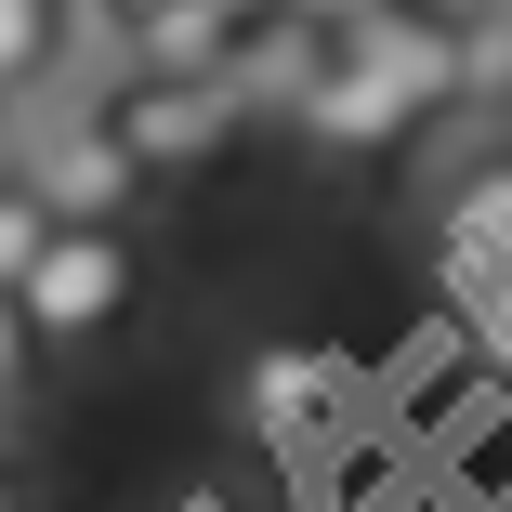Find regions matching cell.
<instances>
[{"instance_id":"1","label":"cell","mask_w":512,"mask_h":512,"mask_svg":"<svg viewBox=\"0 0 512 512\" xmlns=\"http://www.w3.org/2000/svg\"><path fill=\"white\" fill-rule=\"evenodd\" d=\"M14 302H27L40 355H106V342L132 329V302H145L132 224H66V211H53V237H40V263L14 276Z\"/></svg>"},{"instance_id":"2","label":"cell","mask_w":512,"mask_h":512,"mask_svg":"<svg viewBox=\"0 0 512 512\" xmlns=\"http://www.w3.org/2000/svg\"><path fill=\"white\" fill-rule=\"evenodd\" d=\"M106 119H119V145L145 158V184H158V171H197V158L237 132V92H224V79H119Z\"/></svg>"},{"instance_id":"4","label":"cell","mask_w":512,"mask_h":512,"mask_svg":"<svg viewBox=\"0 0 512 512\" xmlns=\"http://www.w3.org/2000/svg\"><path fill=\"white\" fill-rule=\"evenodd\" d=\"M40 237H53V197H40L14 158H0V289H14V276L40 263Z\"/></svg>"},{"instance_id":"7","label":"cell","mask_w":512,"mask_h":512,"mask_svg":"<svg viewBox=\"0 0 512 512\" xmlns=\"http://www.w3.org/2000/svg\"><path fill=\"white\" fill-rule=\"evenodd\" d=\"M316 14H381V0H316Z\"/></svg>"},{"instance_id":"6","label":"cell","mask_w":512,"mask_h":512,"mask_svg":"<svg viewBox=\"0 0 512 512\" xmlns=\"http://www.w3.org/2000/svg\"><path fill=\"white\" fill-rule=\"evenodd\" d=\"M0 512H27V460H14V434H0Z\"/></svg>"},{"instance_id":"3","label":"cell","mask_w":512,"mask_h":512,"mask_svg":"<svg viewBox=\"0 0 512 512\" xmlns=\"http://www.w3.org/2000/svg\"><path fill=\"white\" fill-rule=\"evenodd\" d=\"M53 79V0H0V106H27Z\"/></svg>"},{"instance_id":"5","label":"cell","mask_w":512,"mask_h":512,"mask_svg":"<svg viewBox=\"0 0 512 512\" xmlns=\"http://www.w3.org/2000/svg\"><path fill=\"white\" fill-rule=\"evenodd\" d=\"M27 368H40V329H27V302L0 289V434L27 421Z\"/></svg>"}]
</instances>
